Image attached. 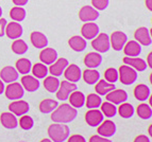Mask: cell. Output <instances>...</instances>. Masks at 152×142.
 Listing matches in <instances>:
<instances>
[{
    "label": "cell",
    "instance_id": "obj_37",
    "mask_svg": "<svg viewBox=\"0 0 152 142\" xmlns=\"http://www.w3.org/2000/svg\"><path fill=\"white\" fill-rule=\"evenodd\" d=\"M31 70H32L33 76H35L36 79H45L48 74V68L43 63L35 64Z\"/></svg>",
    "mask_w": 152,
    "mask_h": 142
},
{
    "label": "cell",
    "instance_id": "obj_44",
    "mask_svg": "<svg viewBox=\"0 0 152 142\" xmlns=\"http://www.w3.org/2000/svg\"><path fill=\"white\" fill-rule=\"evenodd\" d=\"M88 142H112V141L109 138L102 137L100 135H94V136H91V137L89 138Z\"/></svg>",
    "mask_w": 152,
    "mask_h": 142
},
{
    "label": "cell",
    "instance_id": "obj_3",
    "mask_svg": "<svg viewBox=\"0 0 152 142\" xmlns=\"http://www.w3.org/2000/svg\"><path fill=\"white\" fill-rule=\"evenodd\" d=\"M91 47L98 53H105L111 48L110 36L107 33H99L94 39H91Z\"/></svg>",
    "mask_w": 152,
    "mask_h": 142
},
{
    "label": "cell",
    "instance_id": "obj_1",
    "mask_svg": "<svg viewBox=\"0 0 152 142\" xmlns=\"http://www.w3.org/2000/svg\"><path fill=\"white\" fill-rule=\"evenodd\" d=\"M78 112L77 108L72 107L70 104H61L60 106H58L51 114V120L54 123H69V122L74 121L76 119Z\"/></svg>",
    "mask_w": 152,
    "mask_h": 142
},
{
    "label": "cell",
    "instance_id": "obj_24",
    "mask_svg": "<svg viewBox=\"0 0 152 142\" xmlns=\"http://www.w3.org/2000/svg\"><path fill=\"white\" fill-rule=\"evenodd\" d=\"M39 59L45 65H51L58 59V52L53 48H45L39 53Z\"/></svg>",
    "mask_w": 152,
    "mask_h": 142
},
{
    "label": "cell",
    "instance_id": "obj_42",
    "mask_svg": "<svg viewBox=\"0 0 152 142\" xmlns=\"http://www.w3.org/2000/svg\"><path fill=\"white\" fill-rule=\"evenodd\" d=\"M33 125H34V121H33L32 117H30V116L23 114V116H21L20 119H19V126H20L23 130H31L33 127Z\"/></svg>",
    "mask_w": 152,
    "mask_h": 142
},
{
    "label": "cell",
    "instance_id": "obj_5",
    "mask_svg": "<svg viewBox=\"0 0 152 142\" xmlns=\"http://www.w3.org/2000/svg\"><path fill=\"white\" fill-rule=\"evenodd\" d=\"M77 90V85L72 82H69L67 80L60 82V87L56 91V98L61 101H66L68 100V96L72 91Z\"/></svg>",
    "mask_w": 152,
    "mask_h": 142
},
{
    "label": "cell",
    "instance_id": "obj_38",
    "mask_svg": "<svg viewBox=\"0 0 152 142\" xmlns=\"http://www.w3.org/2000/svg\"><path fill=\"white\" fill-rule=\"evenodd\" d=\"M101 112L105 117L113 118L117 114V107L115 106V104H113L111 102L105 101L101 104Z\"/></svg>",
    "mask_w": 152,
    "mask_h": 142
},
{
    "label": "cell",
    "instance_id": "obj_30",
    "mask_svg": "<svg viewBox=\"0 0 152 142\" xmlns=\"http://www.w3.org/2000/svg\"><path fill=\"white\" fill-rule=\"evenodd\" d=\"M82 78H83L84 82L86 84H88V85H94V84H96L97 82L99 81V79H100V73H99L96 69L87 68L86 70L83 71Z\"/></svg>",
    "mask_w": 152,
    "mask_h": 142
},
{
    "label": "cell",
    "instance_id": "obj_7",
    "mask_svg": "<svg viewBox=\"0 0 152 142\" xmlns=\"http://www.w3.org/2000/svg\"><path fill=\"white\" fill-rule=\"evenodd\" d=\"M79 18L83 22H93L99 18V12L89 5H84L79 11Z\"/></svg>",
    "mask_w": 152,
    "mask_h": 142
},
{
    "label": "cell",
    "instance_id": "obj_28",
    "mask_svg": "<svg viewBox=\"0 0 152 142\" xmlns=\"http://www.w3.org/2000/svg\"><path fill=\"white\" fill-rule=\"evenodd\" d=\"M115 89V84L109 83L105 80H99L96 84V87H95V90H96V93L99 96H107L110 91L114 90Z\"/></svg>",
    "mask_w": 152,
    "mask_h": 142
},
{
    "label": "cell",
    "instance_id": "obj_11",
    "mask_svg": "<svg viewBox=\"0 0 152 142\" xmlns=\"http://www.w3.org/2000/svg\"><path fill=\"white\" fill-rule=\"evenodd\" d=\"M107 101L111 102L115 105H120L124 102H127L128 100V93L124 89H114L110 91L109 93L105 96Z\"/></svg>",
    "mask_w": 152,
    "mask_h": 142
},
{
    "label": "cell",
    "instance_id": "obj_55",
    "mask_svg": "<svg viewBox=\"0 0 152 142\" xmlns=\"http://www.w3.org/2000/svg\"><path fill=\"white\" fill-rule=\"evenodd\" d=\"M1 15H2V9L0 7V18H1Z\"/></svg>",
    "mask_w": 152,
    "mask_h": 142
},
{
    "label": "cell",
    "instance_id": "obj_33",
    "mask_svg": "<svg viewBox=\"0 0 152 142\" xmlns=\"http://www.w3.org/2000/svg\"><path fill=\"white\" fill-rule=\"evenodd\" d=\"M117 112L120 114V117L124 118V119H130L131 117H133L135 110L134 107L132 106L130 103L124 102L122 104H120V106L117 108Z\"/></svg>",
    "mask_w": 152,
    "mask_h": 142
},
{
    "label": "cell",
    "instance_id": "obj_46",
    "mask_svg": "<svg viewBox=\"0 0 152 142\" xmlns=\"http://www.w3.org/2000/svg\"><path fill=\"white\" fill-rule=\"evenodd\" d=\"M8 25V21L4 18H0V37L5 35V27Z\"/></svg>",
    "mask_w": 152,
    "mask_h": 142
},
{
    "label": "cell",
    "instance_id": "obj_18",
    "mask_svg": "<svg viewBox=\"0 0 152 142\" xmlns=\"http://www.w3.org/2000/svg\"><path fill=\"white\" fill-rule=\"evenodd\" d=\"M68 65H69V63L67 59H64V57H60V59H56L53 64H51V66L48 71L50 72L51 75L58 78V76L62 75V74L64 73V70H65L66 67L68 66Z\"/></svg>",
    "mask_w": 152,
    "mask_h": 142
},
{
    "label": "cell",
    "instance_id": "obj_56",
    "mask_svg": "<svg viewBox=\"0 0 152 142\" xmlns=\"http://www.w3.org/2000/svg\"><path fill=\"white\" fill-rule=\"evenodd\" d=\"M150 83H151V85H152V73L150 74Z\"/></svg>",
    "mask_w": 152,
    "mask_h": 142
},
{
    "label": "cell",
    "instance_id": "obj_2",
    "mask_svg": "<svg viewBox=\"0 0 152 142\" xmlns=\"http://www.w3.org/2000/svg\"><path fill=\"white\" fill-rule=\"evenodd\" d=\"M48 135L51 141L64 142L68 139L70 130L63 123H53L48 127Z\"/></svg>",
    "mask_w": 152,
    "mask_h": 142
},
{
    "label": "cell",
    "instance_id": "obj_57",
    "mask_svg": "<svg viewBox=\"0 0 152 142\" xmlns=\"http://www.w3.org/2000/svg\"><path fill=\"white\" fill-rule=\"evenodd\" d=\"M150 31V36H151V39H152V29L151 30H149Z\"/></svg>",
    "mask_w": 152,
    "mask_h": 142
},
{
    "label": "cell",
    "instance_id": "obj_14",
    "mask_svg": "<svg viewBox=\"0 0 152 142\" xmlns=\"http://www.w3.org/2000/svg\"><path fill=\"white\" fill-rule=\"evenodd\" d=\"M99 34V27L97 23L93 22H85L81 28V35L85 39L91 41L94 39L97 35Z\"/></svg>",
    "mask_w": 152,
    "mask_h": 142
},
{
    "label": "cell",
    "instance_id": "obj_41",
    "mask_svg": "<svg viewBox=\"0 0 152 142\" xmlns=\"http://www.w3.org/2000/svg\"><path fill=\"white\" fill-rule=\"evenodd\" d=\"M104 80L109 83H116L119 80V73L118 70L115 68H107L104 72Z\"/></svg>",
    "mask_w": 152,
    "mask_h": 142
},
{
    "label": "cell",
    "instance_id": "obj_52",
    "mask_svg": "<svg viewBox=\"0 0 152 142\" xmlns=\"http://www.w3.org/2000/svg\"><path fill=\"white\" fill-rule=\"evenodd\" d=\"M148 134H149V136L152 138V124L149 126V128H148Z\"/></svg>",
    "mask_w": 152,
    "mask_h": 142
},
{
    "label": "cell",
    "instance_id": "obj_39",
    "mask_svg": "<svg viewBox=\"0 0 152 142\" xmlns=\"http://www.w3.org/2000/svg\"><path fill=\"white\" fill-rule=\"evenodd\" d=\"M137 116L142 120H148L152 117V108L150 105L146 104V103H142L138 105L136 109Z\"/></svg>",
    "mask_w": 152,
    "mask_h": 142
},
{
    "label": "cell",
    "instance_id": "obj_40",
    "mask_svg": "<svg viewBox=\"0 0 152 142\" xmlns=\"http://www.w3.org/2000/svg\"><path fill=\"white\" fill-rule=\"evenodd\" d=\"M26 10L21 7H14V8L11 9L10 11V17L12 18L14 21H17V22H20L26 18Z\"/></svg>",
    "mask_w": 152,
    "mask_h": 142
},
{
    "label": "cell",
    "instance_id": "obj_22",
    "mask_svg": "<svg viewBox=\"0 0 152 142\" xmlns=\"http://www.w3.org/2000/svg\"><path fill=\"white\" fill-rule=\"evenodd\" d=\"M30 41L32 45L37 49H44L48 45V38L42 32L33 31L30 35Z\"/></svg>",
    "mask_w": 152,
    "mask_h": 142
},
{
    "label": "cell",
    "instance_id": "obj_21",
    "mask_svg": "<svg viewBox=\"0 0 152 142\" xmlns=\"http://www.w3.org/2000/svg\"><path fill=\"white\" fill-rule=\"evenodd\" d=\"M124 65H128V66L132 67L133 69H135L138 72H142L147 69V62L145 59H140V57H124Z\"/></svg>",
    "mask_w": 152,
    "mask_h": 142
},
{
    "label": "cell",
    "instance_id": "obj_15",
    "mask_svg": "<svg viewBox=\"0 0 152 142\" xmlns=\"http://www.w3.org/2000/svg\"><path fill=\"white\" fill-rule=\"evenodd\" d=\"M134 37L135 41L138 43H140V46H150L152 43L150 31L146 27H140L137 29L134 33Z\"/></svg>",
    "mask_w": 152,
    "mask_h": 142
},
{
    "label": "cell",
    "instance_id": "obj_29",
    "mask_svg": "<svg viewBox=\"0 0 152 142\" xmlns=\"http://www.w3.org/2000/svg\"><path fill=\"white\" fill-rule=\"evenodd\" d=\"M134 96H135V99L140 102H144V101H146V100H148L150 96L149 87H148L147 85H145V84L137 85L134 89Z\"/></svg>",
    "mask_w": 152,
    "mask_h": 142
},
{
    "label": "cell",
    "instance_id": "obj_48",
    "mask_svg": "<svg viewBox=\"0 0 152 142\" xmlns=\"http://www.w3.org/2000/svg\"><path fill=\"white\" fill-rule=\"evenodd\" d=\"M12 1L16 7H23L29 2V0H12Z\"/></svg>",
    "mask_w": 152,
    "mask_h": 142
},
{
    "label": "cell",
    "instance_id": "obj_36",
    "mask_svg": "<svg viewBox=\"0 0 152 142\" xmlns=\"http://www.w3.org/2000/svg\"><path fill=\"white\" fill-rule=\"evenodd\" d=\"M11 48H12L13 52H14L15 54H18V55H23V54H25L29 49L28 45L26 43V41H21V39H19V38L14 39Z\"/></svg>",
    "mask_w": 152,
    "mask_h": 142
},
{
    "label": "cell",
    "instance_id": "obj_23",
    "mask_svg": "<svg viewBox=\"0 0 152 142\" xmlns=\"http://www.w3.org/2000/svg\"><path fill=\"white\" fill-rule=\"evenodd\" d=\"M102 63V56L98 52H89L84 57V65L89 69H96Z\"/></svg>",
    "mask_w": 152,
    "mask_h": 142
},
{
    "label": "cell",
    "instance_id": "obj_17",
    "mask_svg": "<svg viewBox=\"0 0 152 142\" xmlns=\"http://www.w3.org/2000/svg\"><path fill=\"white\" fill-rule=\"evenodd\" d=\"M0 79L3 83H13L18 79V71L12 66H5L0 71Z\"/></svg>",
    "mask_w": 152,
    "mask_h": 142
},
{
    "label": "cell",
    "instance_id": "obj_31",
    "mask_svg": "<svg viewBox=\"0 0 152 142\" xmlns=\"http://www.w3.org/2000/svg\"><path fill=\"white\" fill-rule=\"evenodd\" d=\"M58 106V103L56 100H52V99H45L39 103V112L42 114H51L53 112L54 109Z\"/></svg>",
    "mask_w": 152,
    "mask_h": 142
},
{
    "label": "cell",
    "instance_id": "obj_25",
    "mask_svg": "<svg viewBox=\"0 0 152 142\" xmlns=\"http://www.w3.org/2000/svg\"><path fill=\"white\" fill-rule=\"evenodd\" d=\"M124 52L129 57H136L142 52V46L136 41H127V43L124 47Z\"/></svg>",
    "mask_w": 152,
    "mask_h": 142
},
{
    "label": "cell",
    "instance_id": "obj_54",
    "mask_svg": "<svg viewBox=\"0 0 152 142\" xmlns=\"http://www.w3.org/2000/svg\"><path fill=\"white\" fill-rule=\"evenodd\" d=\"M41 142H52V141H51L50 139H43Z\"/></svg>",
    "mask_w": 152,
    "mask_h": 142
},
{
    "label": "cell",
    "instance_id": "obj_12",
    "mask_svg": "<svg viewBox=\"0 0 152 142\" xmlns=\"http://www.w3.org/2000/svg\"><path fill=\"white\" fill-rule=\"evenodd\" d=\"M9 109L16 117H21L29 112L30 106H29L28 102L23 101V100H16L9 105Z\"/></svg>",
    "mask_w": 152,
    "mask_h": 142
},
{
    "label": "cell",
    "instance_id": "obj_43",
    "mask_svg": "<svg viewBox=\"0 0 152 142\" xmlns=\"http://www.w3.org/2000/svg\"><path fill=\"white\" fill-rule=\"evenodd\" d=\"M109 0H91V4L97 11H104L109 7Z\"/></svg>",
    "mask_w": 152,
    "mask_h": 142
},
{
    "label": "cell",
    "instance_id": "obj_47",
    "mask_svg": "<svg viewBox=\"0 0 152 142\" xmlns=\"http://www.w3.org/2000/svg\"><path fill=\"white\" fill-rule=\"evenodd\" d=\"M134 142H150V139L146 135H140L134 139Z\"/></svg>",
    "mask_w": 152,
    "mask_h": 142
},
{
    "label": "cell",
    "instance_id": "obj_20",
    "mask_svg": "<svg viewBox=\"0 0 152 142\" xmlns=\"http://www.w3.org/2000/svg\"><path fill=\"white\" fill-rule=\"evenodd\" d=\"M0 122H1L2 126L8 128V130H14V128H16L18 126L17 118L11 112H2L1 116H0Z\"/></svg>",
    "mask_w": 152,
    "mask_h": 142
},
{
    "label": "cell",
    "instance_id": "obj_26",
    "mask_svg": "<svg viewBox=\"0 0 152 142\" xmlns=\"http://www.w3.org/2000/svg\"><path fill=\"white\" fill-rule=\"evenodd\" d=\"M68 45H69V47L74 51H76V52H82V51H84L86 49L87 43H86V39L83 38L82 36L75 35L69 38Z\"/></svg>",
    "mask_w": 152,
    "mask_h": 142
},
{
    "label": "cell",
    "instance_id": "obj_27",
    "mask_svg": "<svg viewBox=\"0 0 152 142\" xmlns=\"http://www.w3.org/2000/svg\"><path fill=\"white\" fill-rule=\"evenodd\" d=\"M85 96L83 92L75 90L70 93V96H68V101L70 103V105L75 108H81L85 105Z\"/></svg>",
    "mask_w": 152,
    "mask_h": 142
},
{
    "label": "cell",
    "instance_id": "obj_6",
    "mask_svg": "<svg viewBox=\"0 0 152 142\" xmlns=\"http://www.w3.org/2000/svg\"><path fill=\"white\" fill-rule=\"evenodd\" d=\"M4 93L9 100H20L25 93V89L21 84L13 82L9 84L7 88H4Z\"/></svg>",
    "mask_w": 152,
    "mask_h": 142
},
{
    "label": "cell",
    "instance_id": "obj_49",
    "mask_svg": "<svg viewBox=\"0 0 152 142\" xmlns=\"http://www.w3.org/2000/svg\"><path fill=\"white\" fill-rule=\"evenodd\" d=\"M147 65L152 69V51L148 54V57H147Z\"/></svg>",
    "mask_w": 152,
    "mask_h": 142
},
{
    "label": "cell",
    "instance_id": "obj_16",
    "mask_svg": "<svg viewBox=\"0 0 152 142\" xmlns=\"http://www.w3.org/2000/svg\"><path fill=\"white\" fill-rule=\"evenodd\" d=\"M23 27L17 21H12L5 27V35L10 39H17L23 35Z\"/></svg>",
    "mask_w": 152,
    "mask_h": 142
},
{
    "label": "cell",
    "instance_id": "obj_53",
    "mask_svg": "<svg viewBox=\"0 0 152 142\" xmlns=\"http://www.w3.org/2000/svg\"><path fill=\"white\" fill-rule=\"evenodd\" d=\"M149 105H150V107L152 108V94L149 96Z\"/></svg>",
    "mask_w": 152,
    "mask_h": 142
},
{
    "label": "cell",
    "instance_id": "obj_10",
    "mask_svg": "<svg viewBox=\"0 0 152 142\" xmlns=\"http://www.w3.org/2000/svg\"><path fill=\"white\" fill-rule=\"evenodd\" d=\"M104 120V116L101 112V110L95 108L89 109L88 112L85 114V121L91 127H96L101 124V122Z\"/></svg>",
    "mask_w": 152,
    "mask_h": 142
},
{
    "label": "cell",
    "instance_id": "obj_35",
    "mask_svg": "<svg viewBox=\"0 0 152 142\" xmlns=\"http://www.w3.org/2000/svg\"><path fill=\"white\" fill-rule=\"evenodd\" d=\"M16 70L20 74H29L32 69V64L28 59H19L15 64Z\"/></svg>",
    "mask_w": 152,
    "mask_h": 142
},
{
    "label": "cell",
    "instance_id": "obj_9",
    "mask_svg": "<svg viewBox=\"0 0 152 142\" xmlns=\"http://www.w3.org/2000/svg\"><path fill=\"white\" fill-rule=\"evenodd\" d=\"M98 128H97V133L98 135L102 136V137L105 138H111L113 137L116 133V124L112 120H105V121H102L101 124L98 125Z\"/></svg>",
    "mask_w": 152,
    "mask_h": 142
},
{
    "label": "cell",
    "instance_id": "obj_4",
    "mask_svg": "<svg viewBox=\"0 0 152 142\" xmlns=\"http://www.w3.org/2000/svg\"><path fill=\"white\" fill-rule=\"evenodd\" d=\"M119 80L124 85H132L137 80V71L128 65H124L118 70Z\"/></svg>",
    "mask_w": 152,
    "mask_h": 142
},
{
    "label": "cell",
    "instance_id": "obj_51",
    "mask_svg": "<svg viewBox=\"0 0 152 142\" xmlns=\"http://www.w3.org/2000/svg\"><path fill=\"white\" fill-rule=\"evenodd\" d=\"M4 92V83L1 79H0V94H2Z\"/></svg>",
    "mask_w": 152,
    "mask_h": 142
},
{
    "label": "cell",
    "instance_id": "obj_50",
    "mask_svg": "<svg viewBox=\"0 0 152 142\" xmlns=\"http://www.w3.org/2000/svg\"><path fill=\"white\" fill-rule=\"evenodd\" d=\"M145 3H146V7H147L148 10H149L150 12H152V0H146Z\"/></svg>",
    "mask_w": 152,
    "mask_h": 142
},
{
    "label": "cell",
    "instance_id": "obj_32",
    "mask_svg": "<svg viewBox=\"0 0 152 142\" xmlns=\"http://www.w3.org/2000/svg\"><path fill=\"white\" fill-rule=\"evenodd\" d=\"M44 87L47 91L53 93V92L58 91V87H60V81L56 76H46L45 80H44Z\"/></svg>",
    "mask_w": 152,
    "mask_h": 142
},
{
    "label": "cell",
    "instance_id": "obj_19",
    "mask_svg": "<svg viewBox=\"0 0 152 142\" xmlns=\"http://www.w3.org/2000/svg\"><path fill=\"white\" fill-rule=\"evenodd\" d=\"M21 86L29 92H34L39 88V82L35 76L25 74L21 78Z\"/></svg>",
    "mask_w": 152,
    "mask_h": 142
},
{
    "label": "cell",
    "instance_id": "obj_34",
    "mask_svg": "<svg viewBox=\"0 0 152 142\" xmlns=\"http://www.w3.org/2000/svg\"><path fill=\"white\" fill-rule=\"evenodd\" d=\"M102 104V100L100 98V96L97 93H91L87 96V98L85 99V105L87 108L89 109H95L99 108Z\"/></svg>",
    "mask_w": 152,
    "mask_h": 142
},
{
    "label": "cell",
    "instance_id": "obj_45",
    "mask_svg": "<svg viewBox=\"0 0 152 142\" xmlns=\"http://www.w3.org/2000/svg\"><path fill=\"white\" fill-rule=\"evenodd\" d=\"M68 142H86V140L81 135H72L68 137Z\"/></svg>",
    "mask_w": 152,
    "mask_h": 142
},
{
    "label": "cell",
    "instance_id": "obj_8",
    "mask_svg": "<svg viewBox=\"0 0 152 142\" xmlns=\"http://www.w3.org/2000/svg\"><path fill=\"white\" fill-rule=\"evenodd\" d=\"M128 41V36L126 33L121 32V31H116L113 32L112 35L110 36V43H111V47L114 49L115 51H120L124 49V45Z\"/></svg>",
    "mask_w": 152,
    "mask_h": 142
},
{
    "label": "cell",
    "instance_id": "obj_13",
    "mask_svg": "<svg viewBox=\"0 0 152 142\" xmlns=\"http://www.w3.org/2000/svg\"><path fill=\"white\" fill-rule=\"evenodd\" d=\"M64 76L65 79L69 82H72V83H77L81 80L82 78V71L81 68L75 64H71L66 67V69L64 70Z\"/></svg>",
    "mask_w": 152,
    "mask_h": 142
}]
</instances>
